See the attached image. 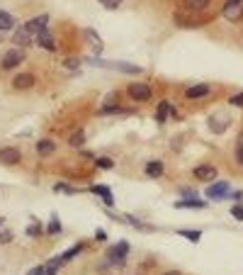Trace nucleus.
<instances>
[{
    "mask_svg": "<svg viewBox=\"0 0 243 275\" xmlns=\"http://www.w3.org/2000/svg\"><path fill=\"white\" fill-rule=\"evenodd\" d=\"M221 15L229 22H238L243 17V0H226L224 8H221Z\"/></svg>",
    "mask_w": 243,
    "mask_h": 275,
    "instance_id": "nucleus-1",
    "label": "nucleus"
},
{
    "mask_svg": "<svg viewBox=\"0 0 243 275\" xmlns=\"http://www.w3.org/2000/svg\"><path fill=\"white\" fill-rule=\"evenodd\" d=\"M127 253H129V244H127V241H119V244H114V246H109L107 249V258H109V263L124 265Z\"/></svg>",
    "mask_w": 243,
    "mask_h": 275,
    "instance_id": "nucleus-2",
    "label": "nucleus"
},
{
    "mask_svg": "<svg viewBox=\"0 0 243 275\" xmlns=\"http://www.w3.org/2000/svg\"><path fill=\"white\" fill-rule=\"evenodd\" d=\"M231 125V117L226 112H214L209 117V129L214 132V134H224Z\"/></svg>",
    "mask_w": 243,
    "mask_h": 275,
    "instance_id": "nucleus-3",
    "label": "nucleus"
},
{
    "mask_svg": "<svg viewBox=\"0 0 243 275\" xmlns=\"http://www.w3.org/2000/svg\"><path fill=\"white\" fill-rule=\"evenodd\" d=\"M127 93H129V98H132V100H136V102L151 100V88L146 86V83H129Z\"/></svg>",
    "mask_w": 243,
    "mask_h": 275,
    "instance_id": "nucleus-4",
    "label": "nucleus"
},
{
    "mask_svg": "<svg viewBox=\"0 0 243 275\" xmlns=\"http://www.w3.org/2000/svg\"><path fill=\"white\" fill-rule=\"evenodd\" d=\"M229 195H231V192H229V183H224V180H221V183H214V185H209V188H207V198H209V200H214V202L226 200Z\"/></svg>",
    "mask_w": 243,
    "mask_h": 275,
    "instance_id": "nucleus-5",
    "label": "nucleus"
},
{
    "mask_svg": "<svg viewBox=\"0 0 243 275\" xmlns=\"http://www.w3.org/2000/svg\"><path fill=\"white\" fill-rule=\"evenodd\" d=\"M20 161H22L20 149H15V146H3V149H0V163H5V166H17Z\"/></svg>",
    "mask_w": 243,
    "mask_h": 275,
    "instance_id": "nucleus-6",
    "label": "nucleus"
},
{
    "mask_svg": "<svg viewBox=\"0 0 243 275\" xmlns=\"http://www.w3.org/2000/svg\"><path fill=\"white\" fill-rule=\"evenodd\" d=\"M24 61V54H22V49H10L5 56H3V68L5 71H10V68H15V66H20V63Z\"/></svg>",
    "mask_w": 243,
    "mask_h": 275,
    "instance_id": "nucleus-7",
    "label": "nucleus"
},
{
    "mask_svg": "<svg viewBox=\"0 0 243 275\" xmlns=\"http://www.w3.org/2000/svg\"><path fill=\"white\" fill-rule=\"evenodd\" d=\"M192 175L194 178H197V180H205V183H209V180H214V178H217V168H214V166H197V168H194L192 171Z\"/></svg>",
    "mask_w": 243,
    "mask_h": 275,
    "instance_id": "nucleus-8",
    "label": "nucleus"
},
{
    "mask_svg": "<svg viewBox=\"0 0 243 275\" xmlns=\"http://www.w3.org/2000/svg\"><path fill=\"white\" fill-rule=\"evenodd\" d=\"M168 114H170V117H175V114H178V110H175V107H173V105H170L168 100H163V102H160V105H158L156 122H158V125H163V122L168 120Z\"/></svg>",
    "mask_w": 243,
    "mask_h": 275,
    "instance_id": "nucleus-9",
    "label": "nucleus"
},
{
    "mask_svg": "<svg viewBox=\"0 0 243 275\" xmlns=\"http://www.w3.org/2000/svg\"><path fill=\"white\" fill-rule=\"evenodd\" d=\"M32 86H34V75L32 73H17L12 78V88H17V90H29Z\"/></svg>",
    "mask_w": 243,
    "mask_h": 275,
    "instance_id": "nucleus-10",
    "label": "nucleus"
},
{
    "mask_svg": "<svg viewBox=\"0 0 243 275\" xmlns=\"http://www.w3.org/2000/svg\"><path fill=\"white\" fill-rule=\"evenodd\" d=\"M47 22H49V15H39V17H32V20L27 22V29H29L32 34H39L42 29H47Z\"/></svg>",
    "mask_w": 243,
    "mask_h": 275,
    "instance_id": "nucleus-11",
    "label": "nucleus"
},
{
    "mask_svg": "<svg viewBox=\"0 0 243 275\" xmlns=\"http://www.w3.org/2000/svg\"><path fill=\"white\" fill-rule=\"evenodd\" d=\"M34 39H36V44H39V47H44L47 51H54V49H56V42H54V37L49 34L47 29H42L39 34H34Z\"/></svg>",
    "mask_w": 243,
    "mask_h": 275,
    "instance_id": "nucleus-12",
    "label": "nucleus"
},
{
    "mask_svg": "<svg viewBox=\"0 0 243 275\" xmlns=\"http://www.w3.org/2000/svg\"><path fill=\"white\" fill-rule=\"evenodd\" d=\"M209 90H212L209 86H192V88H187L185 98H187V100H199V98H207V95H209Z\"/></svg>",
    "mask_w": 243,
    "mask_h": 275,
    "instance_id": "nucleus-13",
    "label": "nucleus"
},
{
    "mask_svg": "<svg viewBox=\"0 0 243 275\" xmlns=\"http://www.w3.org/2000/svg\"><path fill=\"white\" fill-rule=\"evenodd\" d=\"M32 37H34V34L27 29V25H22L17 32H15V39H12V42H15L17 47H24V44H29V42H32Z\"/></svg>",
    "mask_w": 243,
    "mask_h": 275,
    "instance_id": "nucleus-14",
    "label": "nucleus"
},
{
    "mask_svg": "<svg viewBox=\"0 0 243 275\" xmlns=\"http://www.w3.org/2000/svg\"><path fill=\"white\" fill-rule=\"evenodd\" d=\"M90 192H95V195H100V198L105 200V205H109V207L114 205V198H112V190H109L107 185H93V188H90Z\"/></svg>",
    "mask_w": 243,
    "mask_h": 275,
    "instance_id": "nucleus-15",
    "label": "nucleus"
},
{
    "mask_svg": "<svg viewBox=\"0 0 243 275\" xmlns=\"http://www.w3.org/2000/svg\"><path fill=\"white\" fill-rule=\"evenodd\" d=\"M54 151H56V144L49 141V139H42V141L36 144V153H39V156H51Z\"/></svg>",
    "mask_w": 243,
    "mask_h": 275,
    "instance_id": "nucleus-16",
    "label": "nucleus"
},
{
    "mask_svg": "<svg viewBox=\"0 0 243 275\" xmlns=\"http://www.w3.org/2000/svg\"><path fill=\"white\" fill-rule=\"evenodd\" d=\"M175 207H187V210H202V207H205V202L197 200V198H185V200H178V202H175Z\"/></svg>",
    "mask_w": 243,
    "mask_h": 275,
    "instance_id": "nucleus-17",
    "label": "nucleus"
},
{
    "mask_svg": "<svg viewBox=\"0 0 243 275\" xmlns=\"http://www.w3.org/2000/svg\"><path fill=\"white\" fill-rule=\"evenodd\" d=\"M209 3H212V0H182V5H185L187 10H192V13H199V10L209 8Z\"/></svg>",
    "mask_w": 243,
    "mask_h": 275,
    "instance_id": "nucleus-18",
    "label": "nucleus"
},
{
    "mask_svg": "<svg viewBox=\"0 0 243 275\" xmlns=\"http://www.w3.org/2000/svg\"><path fill=\"white\" fill-rule=\"evenodd\" d=\"M109 68H117V71H122V73H141V66H134V63H109Z\"/></svg>",
    "mask_w": 243,
    "mask_h": 275,
    "instance_id": "nucleus-19",
    "label": "nucleus"
},
{
    "mask_svg": "<svg viewBox=\"0 0 243 275\" xmlns=\"http://www.w3.org/2000/svg\"><path fill=\"white\" fill-rule=\"evenodd\" d=\"M146 175H148V178H160V175H163V163L160 161L146 163Z\"/></svg>",
    "mask_w": 243,
    "mask_h": 275,
    "instance_id": "nucleus-20",
    "label": "nucleus"
},
{
    "mask_svg": "<svg viewBox=\"0 0 243 275\" xmlns=\"http://www.w3.org/2000/svg\"><path fill=\"white\" fill-rule=\"evenodd\" d=\"M85 37H88V42H90L93 49L102 51V39H100V34H97L95 29H85Z\"/></svg>",
    "mask_w": 243,
    "mask_h": 275,
    "instance_id": "nucleus-21",
    "label": "nucleus"
},
{
    "mask_svg": "<svg viewBox=\"0 0 243 275\" xmlns=\"http://www.w3.org/2000/svg\"><path fill=\"white\" fill-rule=\"evenodd\" d=\"M12 25H15V17L5 10H0V32H8Z\"/></svg>",
    "mask_w": 243,
    "mask_h": 275,
    "instance_id": "nucleus-22",
    "label": "nucleus"
},
{
    "mask_svg": "<svg viewBox=\"0 0 243 275\" xmlns=\"http://www.w3.org/2000/svg\"><path fill=\"white\" fill-rule=\"evenodd\" d=\"M178 234H180L182 239H187V241H192V244H197V241L202 239V234H199L197 229H180Z\"/></svg>",
    "mask_w": 243,
    "mask_h": 275,
    "instance_id": "nucleus-23",
    "label": "nucleus"
},
{
    "mask_svg": "<svg viewBox=\"0 0 243 275\" xmlns=\"http://www.w3.org/2000/svg\"><path fill=\"white\" fill-rule=\"evenodd\" d=\"M47 234H49V237H56V234H61V222H59V217H56V214H54V217H51V222H49Z\"/></svg>",
    "mask_w": 243,
    "mask_h": 275,
    "instance_id": "nucleus-24",
    "label": "nucleus"
},
{
    "mask_svg": "<svg viewBox=\"0 0 243 275\" xmlns=\"http://www.w3.org/2000/svg\"><path fill=\"white\" fill-rule=\"evenodd\" d=\"M236 161L238 166H243V132L236 137Z\"/></svg>",
    "mask_w": 243,
    "mask_h": 275,
    "instance_id": "nucleus-25",
    "label": "nucleus"
},
{
    "mask_svg": "<svg viewBox=\"0 0 243 275\" xmlns=\"http://www.w3.org/2000/svg\"><path fill=\"white\" fill-rule=\"evenodd\" d=\"M63 66H66L68 71H80V59L71 56V59H66V61H63Z\"/></svg>",
    "mask_w": 243,
    "mask_h": 275,
    "instance_id": "nucleus-26",
    "label": "nucleus"
},
{
    "mask_svg": "<svg viewBox=\"0 0 243 275\" xmlns=\"http://www.w3.org/2000/svg\"><path fill=\"white\" fill-rule=\"evenodd\" d=\"M54 192H66V195H75V190L71 185H66V183H56L54 185Z\"/></svg>",
    "mask_w": 243,
    "mask_h": 275,
    "instance_id": "nucleus-27",
    "label": "nucleus"
},
{
    "mask_svg": "<svg viewBox=\"0 0 243 275\" xmlns=\"http://www.w3.org/2000/svg\"><path fill=\"white\" fill-rule=\"evenodd\" d=\"M97 3H100L102 8H107V10H117L122 5V0H97Z\"/></svg>",
    "mask_w": 243,
    "mask_h": 275,
    "instance_id": "nucleus-28",
    "label": "nucleus"
},
{
    "mask_svg": "<svg viewBox=\"0 0 243 275\" xmlns=\"http://www.w3.org/2000/svg\"><path fill=\"white\" fill-rule=\"evenodd\" d=\"M83 141H85V137H83V132H75L71 139H68V144L71 146H83Z\"/></svg>",
    "mask_w": 243,
    "mask_h": 275,
    "instance_id": "nucleus-29",
    "label": "nucleus"
},
{
    "mask_svg": "<svg viewBox=\"0 0 243 275\" xmlns=\"http://www.w3.org/2000/svg\"><path fill=\"white\" fill-rule=\"evenodd\" d=\"M39 234H42V224H29L27 226V237H39Z\"/></svg>",
    "mask_w": 243,
    "mask_h": 275,
    "instance_id": "nucleus-30",
    "label": "nucleus"
},
{
    "mask_svg": "<svg viewBox=\"0 0 243 275\" xmlns=\"http://www.w3.org/2000/svg\"><path fill=\"white\" fill-rule=\"evenodd\" d=\"M231 214H233V219L243 222V205H233V207H231Z\"/></svg>",
    "mask_w": 243,
    "mask_h": 275,
    "instance_id": "nucleus-31",
    "label": "nucleus"
},
{
    "mask_svg": "<svg viewBox=\"0 0 243 275\" xmlns=\"http://www.w3.org/2000/svg\"><path fill=\"white\" fill-rule=\"evenodd\" d=\"M229 102H231V105H236V107H243V93H236V95H231Z\"/></svg>",
    "mask_w": 243,
    "mask_h": 275,
    "instance_id": "nucleus-32",
    "label": "nucleus"
},
{
    "mask_svg": "<svg viewBox=\"0 0 243 275\" xmlns=\"http://www.w3.org/2000/svg\"><path fill=\"white\" fill-rule=\"evenodd\" d=\"M95 163L100 166V168H112V166H114V163L109 161V159H95Z\"/></svg>",
    "mask_w": 243,
    "mask_h": 275,
    "instance_id": "nucleus-33",
    "label": "nucleus"
},
{
    "mask_svg": "<svg viewBox=\"0 0 243 275\" xmlns=\"http://www.w3.org/2000/svg\"><path fill=\"white\" fill-rule=\"evenodd\" d=\"M12 241V231H0V244H10Z\"/></svg>",
    "mask_w": 243,
    "mask_h": 275,
    "instance_id": "nucleus-34",
    "label": "nucleus"
},
{
    "mask_svg": "<svg viewBox=\"0 0 243 275\" xmlns=\"http://www.w3.org/2000/svg\"><path fill=\"white\" fill-rule=\"evenodd\" d=\"M229 198H231V200H236L238 205H243V190H236V192H231Z\"/></svg>",
    "mask_w": 243,
    "mask_h": 275,
    "instance_id": "nucleus-35",
    "label": "nucleus"
},
{
    "mask_svg": "<svg viewBox=\"0 0 243 275\" xmlns=\"http://www.w3.org/2000/svg\"><path fill=\"white\" fill-rule=\"evenodd\" d=\"M44 270H47V265H36V268L29 270V275H44Z\"/></svg>",
    "mask_w": 243,
    "mask_h": 275,
    "instance_id": "nucleus-36",
    "label": "nucleus"
},
{
    "mask_svg": "<svg viewBox=\"0 0 243 275\" xmlns=\"http://www.w3.org/2000/svg\"><path fill=\"white\" fill-rule=\"evenodd\" d=\"M95 237H97V241H105V239H107V234H105V229H97Z\"/></svg>",
    "mask_w": 243,
    "mask_h": 275,
    "instance_id": "nucleus-37",
    "label": "nucleus"
},
{
    "mask_svg": "<svg viewBox=\"0 0 243 275\" xmlns=\"http://www.w3.org/2000/svg\"><path fill=\"white\" fill-rule=\"evenodd\" d=\"M44 275H56V268H54V265H47V270H44Z\"/></svg>",
    "mask_w": 243,
    "mask_h": 275,
    "instance_id": "nucleus-38",
    "label": "nucleus"
},
{
    "mask_svg": "<svg viewBox=\"0 0 243 275\" xmlns=\"http://www.w3.org/2000/svg\"><path fill=\"white\" fill-rule=\"evenodd\" d=\"M163 275H180V273H175V270H170V273H163Z\"/></svg>",
    "mask_w": 243,
    "mask_h": 275,
    "instance_id": "nucleus-39",
    "label": "nucleus"
},
{
    "mask_svg": "<svg viewBox=\"0 0 243 275\" xmlns=\"http://www.w3.org/2000/svg\"><path fill=\"white\" fill-rule=\"evenodd\" d=\"M3 222H5V219H3V217H0V226H3Z\"/></svg>",
    "mask_w": 243,
    "mask_h": 275,
    "instance_id": "nucleus-40",
    "label": "nucleus"
}]
</instances>
